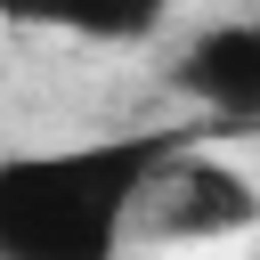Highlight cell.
I'll use <instances>...</instances> for the list:
<instances>
[{
	"mask_svg": "<svg viewBox=\"0 0 260 260\" xmlns=\"http://www.w3.org/2000/svg\"><path fill=\"white\" fill-rule=\"evenodd\" d=\"M187 130H114L0 154V260H114Z\"/></svg>",
	"mask_w": 260,
	"mask_h": 260,
	"instance_id": "cell-1",
	"label": "cell"
},
{
	"mask_svg": "<svg viewBox=\"0 0 260 260\" xmlns=\"http://www.w3.org/2000/svg\"><path fill=\"white\" fill-rule=\"evenodd\" d=\"M260 219V187L236 171V162H211L195 154V138L154 171L146 203H138V228L171 236V244H219V236H244Z\"/></svg>",
	"mask_w": 260,
	"mask_h": 260,
	"instance_id": "cell-2",
	"label": "cell"
},
{
	"mask_svg": "<svg viewBox=\"0 0 260 260\" xmlns=\"http://www.w3.org/2000/svg\"><path fill=\"white\" fill-rule=\"evenodd\" d=\"M171 89L195 98L203 114H219V122H260V16L203 24L171 57Z\"/></svg>",
	"mask_w": 260,
	"mask_h": 260,
	"instance_id": "cell-3",
	"label": "cell"
},
{
	"mask_svg": "<svg viewBox=\"0 0 260 260\" xmlns=\"http://www.w3.org/2000/svg\"><path fill=\"white\" fill-rule=\"evenodd\" d=\"M0 16H8V24H41V32H73V41L122 49V41L162 32L171 0H0Z\"/></svg>",
	"mask_w": 260,
	"mask_h": 260,
	"instance_id": "cell-4",
	"label": "cell"
}]
</instances>
